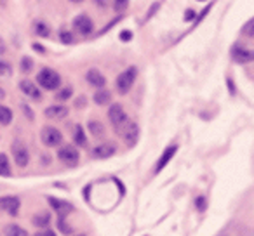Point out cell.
<instances>
[{"mask_svg":"<svg viewBox=\"0 0 254 236\" xmlns=\"http://www.w3.org/2000/svg\"><path fill=\"white\" fill-rule=\"evenodd\" d=\"M49 203H51V207L58 212V226H60L61 233L70 235L71 229L68 228V224H66V215L73 210V205L68 203V201H63V200H56V198H53V196H49Z\"/></svg>","mask_w":254,"mask_h":236,"instance_id":"cell-1","label":"cell"},{"mask_svg":"<svg viewBox=\"0 0 254 236\" xmlns=\"http://www.w3.org/2000/svg\"><path fill=\"white\" fill-rule=\"evenodd\" d=\"M37 82H39L40 87L46 89V91H56L61 85V77L54 70H51V68H44V70H40L39 75H37Z\"/></svg>","mask_w":254,"mask_h":236,"instance_id":"cell-2","label":"cell"},{"mask_svg":"<svg viewBox=\"0 0 254 236\" xmlns=\"http://www.w3.org/2000/svg\"><path fill=\"white\" fill-rule=\"evenodd\" d=\"M136 77H138V70L134 66L124 70L117 77V91H119V94H127V92L131 91V87L136 82Z\"/></svg>","mask_w":254,"mask_h":236,"instance_id":"cell-3","label":"cell"},{"mask_svg":"<svg viewBox=\"0 0 254 236\" xmlns=\"http://www.w3.org/2000/svg\"><path fill=\"white\" fill-rule=\"evenodd\" d=\"M108 118L110 122H112V125L117 129V131H122L124 127H126L127 124H129V118H127V113L124 111L122 104H119V102H115V104L110 106L108 109Z\"/></svg>","mask_w":254,"mask_h":236,"instance_id":"cell-4","label":"cell"},{"mask_svg":"<svg viewBox=\"0 0 254 236\" xmlns=\"http://www.w3.org/2000/svg\"><path fill=\"white\" fill-rule=\"evenodd\" d=\"M40 139H42V142L46 146L54 148V146H61V142H63V134H61L56 127H51L49 125V127L42 129V132H40Z\"/></svg>","mask_w":254,"mask_h":236,"instance_id":"cell-5","label":"cell"},{"mask_svg":"<svg viewBox=\"0 0 254 236\" xmlns=\"http://www.w3.org/2000/svg\"><path fill=\"white\" fill-rule=\"evenodd\" d=\"M58 158H60L64 165L73 167V165H77V163H78L80 155H78L77 148H73L71 144H66V146H61V148H60V151H58Z\"/></svg>","mask_w":254,"mask_h":236,"instance_id":"cell-6","label":"cell"},{"mask_svg":"<svg viewBox=\"0 0 254 236\" xmlns=\"http://www.w3.org/2000/svg\"><path fill=\"white\" fill-rule=\"evenodd\" d=\"M73 28L78 35L87 37L94 32V23H92V19L89 18L87 14H78L77 18L73 19Z\"/></svg>","mask_w":254,"mask_h":236,"instance_id":"cell-7","label":"cell"},{"mask_svg":"<svg viewBox=\"0 0 254 236\" xmlns=\"http://www.w3.org/2000/svg\"><path fill=\"white\" fill-rule=\"evenodd\" d=\"M12 156H14V162L18 167H26L30 162V153L26 149V146L21 141L12 142Z\"/></svg>","mask_w":254,"mask_h":236,"instance_id":"cell-8","label":"cell"},{"mask_svg":"<svg viewBox=\"0 0 254 236\" xmlns=\"http://www.w3.org/2000/svg\"><path fill=\"white\" fill-rule=\"evenodd\" d=\"M232 59L239 64L253 63L254 61V50L246 49V47H240V46H235L232 49Z\"/></svg>","mask_w":254,"mask_h":236,"instance_id":"cell-9","label":"cell"},{"mask_svg":"<svg viewBox=\"0 0 254 236\" xmlns=\"http://www.w3.org/2000/svg\"><path fill=\"white\" fill-rule=\"evenodd\" d=\"M19 201L18 196H2L0 198V212H7L9 215H16L19 210Z\"/></svg>","mask_w":254,"mask_h":236,"instance_id":"cell-10","label":"cell"},{"mask_svg":"<svg viewBox=\"0 0 254 236\" xmlns=\"http://www.w3.org/2000/svg\"><path fill=\"white\" fill-rule=\"evenodd\" d=\"M122 136H124V141H126V144L132 148V146H134L136 142H138V139H139V127L134 124V122H129V124L124 127Z\"/></svg>","mask_w":254,"mask_h":236,"instance_id":"cell-11","label":"cell"},{"mask_svg":"<svg viewBox=\"0 0 254 236\" xmlns=\"http://www.w3.org/2000/svg\"><path fill=\"white\" fill-rule=\"evenodd\" d=\"M19 89H21V92L26 95V97L33 99V101H39V99L42 97V94H40V89L30 80H21V82H19Z\"/></svg>","mask_w":254,"mask_h":236,"instance_id":"cell-12","label":"cell"},{"mask_svg":"<svg viewBox=\"0 0 254 236\" xmlns=\"http://www.w3.org/2000/svg\"><path fill=\"white\" fill-rule=\"evenodd\" d=\"M117 151L115 144H112V142H103V144H98L96 148H92V156L94 158H110V156H113Z\"/></svg>","mask_w":254,"mask_h":236,"instance_id":"cell-13","label":"cell"},{"mask_svg":"<svg viewBox=\"0 0 254 236\" xmlns=\"http://www.w3.org/2000/svg\"><path fill=\"white\" fill-rule=\"evenodd\" d=\"M85 80H87L92 87H98V89H103V87H105V84H106L105 75H103L99 70H89L87 75H85Z\"/></svg>","mask_w":254,"mask_h":236,"instance_id":"cell-14","label":"cell"},{"mask_svg":"<svg viewBox=\"0 0 254 236\" xmlns=\"http://www.w3.org/2000/svg\"><path fill=\"white\" fill-rule=\"evenodd\" d=\"M68 115V108L63 104H53L46 109V116L47 118H54V120H61Z\"/></svg>","mask_w":254,"mask_h":236,"instance_id":"cell-15","label":"cell"},{"mask_svg":"<svg viewBox=\"0 0 254 236\" xmlns=\"http://www.w3.org/2000/svg\"><path fill=\"white\" fill-rule=\"evenodd\" d=\"M176 151H178V146L176 144H173V146H169V148H166V151L162 153V156H160L159 163H157L155 172H160V170H162L164 167H166L167 163H169L171 160H173V156L176 155Z\"/></svg>","mask_w":254,"mask_h":236,"instance_id":"cell-16","label":"cell"},{"mask_svg":"<svg viewBox=\"0 0 254 236\" xmlns=\"http://www.w3.org/2000/svg\"><path fill=\"white\" fill-rule=\"evenodd\" d=\"M110 101H112V94H110V91H106V89H99L94 94V102L98 106H105V104H108Z\"/></svg>","mask_w":254,"mask_h":236,"instance_id":"cell-17","label":"cell"},{"mask_svg":"<svg viewBox=\"0 0 254 236\" xmlns=\"http://www.w3.org/2000/svg\"><path fill=\"white\" fill-rule=\"evenodd\" d=\"M49 222L51 215L47 212H39L33 215V226H37V228H46V226H49Z\"/></svg>","mask_w":254,"mask_h":236,"instance_id":"cell-18","label":"cell"},{"mask_svg":"<svg viewBox=\"0 0 254 236\" xmlns=\"http://www.w3.org/2000/svg\"><path fill=\"white\" fill-rule=\"evenodd\" d=\"M0 176L2 177L11 176V163H9L7 155H4V153H0Z\"/></svg>","mask_w":254,"mask_h":236,"instance_id":"cell-19","label":"cell"},{"mask_svg":"<svg viewBox=\"0 0 254 236\" xmlns=\"http://www.w3.org/2000/svg\"><path fill=\"white\" fill-rule=\"evenodd\" d=\"M87 129L94 138H103V136H105V127H103V124H99V122H96V120L89 122Z\"/></svg>","mask_w":254,"mask_h":236,"instance_id":"cell-20","label":"cell"},{"mask_svg":"<svg viewBox=\"0 0 254 236\" xmlns=\"http://www.w3.org/2000/svg\"><path fill=\"white\" fill-rule=\"evenodd\" d=\"M12 122V111L7 106L0 104V125H9Z\"/></svg>","mask_w":254,"mask_h":236,"instance_id":"cell-21","label":"cell"},{"mask_svg":"<svg viewBox=\"0 0 254 236\" xmlns=\"http://www.w3.org/2000/svg\"><path fill=\"white\" fill-rule=\"evenodd\" d=\"M73 139H75V142H77L78 146H87V138H85V132H84V129L80 127V125H77L75 127V132H73Z\"/></svg>","mask_w":254,"mask_h":236,"instance_id":"cell-22","label":"cell"},{"mask_svg":"<svg viewBox=\"0 0 254 236\" xmlns=\"http://www.w3.org/2000/svg\"><path fill=\"white\" fill-rule=\"evenodd\" d=\"M5 235L7 236H28V233L18 224H9L7 229H5Z\"/></svg>","mask_w":254,"mask_h":236,"instance_id":"cell-23","label":"cell"},{"mask_svg":"<svg viewBox=\"0 0 254 236\" xmlns=\"http://www.w3.org/2000/svg\"><path fill=\"white\" fill-rule=\"evenodd\" d=\"M35 33L39 37H49V33H51V28L47 26V23H44V21H37L35 23Z\"/></svg>","mask_w":254,"mask_h":236,"instance_id":"cell-24","label":"cell"},{"mask_svg":"<svg viewBox=\"0 0 254 236\" xmlns=\"http://www.w3.org/2000/svg\"><path fill=\"white\" fill-rule=\"evenodd\" d=\"M242 35L249 37V39H254V18L249 19V21L242 26Z\"/></svg>","mask_w":254,"mask_h":236,"instance_id":"cell-25","label":"cell"},{"mask_svg":"<svg viewBox=\"0 0 254 236\" xmlns=\"http://www.w3.org/2000/svg\"><path fill=\"white\" fill-rule=\"evenodd\" d=\"M32 70H33V61L30 59L28 56H25L21 59V71H23V73H30Z\"/></svg>","mask_w":254,"mask_h":236,"instance_id":"cell-26","label":"cell"},{"mask_svg":"<svg viewBox=\"0 0 254 236\" xmlns=\"http://www.w3.org/2000/svg\"><path fill=\"white\" fill-rule=\"evenodd\" d=\"M71 87H64V89H61L60 92H58L56 94V99L58 101H66L68 97H71Z\"/></svg>","mask_w":254,"mask_h":236,"instance_id":"cell-27","label":"cell"},{"mask_svg":"<svg viewBox=\"0 0 254 236\" xmlns=\"http://www.w3.org/2000/svg\"><path fill=\"white\" fill-rule=\"evenodd\" d=\"M127 5H129V0H113V9H115L117 12L126 11Z\"/></svg>","mask_w":254,"mask_h":236,"instance_id":"cell-28","label":"cell"},{"mask_svg":"<svg viewBox=\"0 0 254 236\" xmlns=\"http://www.w3.org/2000/svg\"><path fill=\"white\" fill-rule=\"evenodd\" d=\"M12 73L11 66H9L5 61H0V78H4V77H9V75Z\"/></svg>","mask_w":254,"mask_h":236,"instance_id":"cell-29","label":"cell"},{"mask_svg":"<svg viewBox=\"0 0 254 236\" xmlns=\"http://www.w3.org/2000/svg\"><path fill=\"white\" fill-rule=\"evenodd\" d=\"M60 39L63 44H71L73 42V35H71V32H66V30H63V32L60 33Z\"/></svg>","mask_w":254,"mask_h":236,"instance_id":"cell-30","label":"cell"},{"mask_svg":"<svg viewBox=\"0 0 254 236\" xmlns=\"http://www.w3.org/2000/svg\"><path fill=\"white\" fill-rule=\"evenodd\" d=\"M195 205H197L198 210L204 212V210H205V198H204V196H198L197 200H195Z\"/></svg>","mask_w":254,"mask_h":236,"instance_id":"cell-31","label":"cell"},{"mask_svg":"<svg viewBox=\"0 0 254 236\" xmlns=\"http://www.w3.org/2000/svg\"><path fill=\"white\" fill-rule=\"evenodd\" d=\"M92 2H94L99 9H106L110 5V0H92Z\"/></svg>","mask_w":254,"mask_h":236,"instance_id":"cell-32","label":"cell"},{"mask_svg":"<svg viewBox=\"0 0 254 236\" xmlns=\"http://www.w3.org/2000/svg\"><path fill=\"white\" fill-rule=\"evenodd\" d=\"M35 236H56V233L51 231V229H44V231H39Z\"/></svg>","mask_w":254,"mask_h":236,"instance_id":"cell-33","label":"cell"},{"mask_svg":"<svg viewBox=\"0 0 254 236\" xmlns=\"http://www.w3.org/2000/svg\"><path fill=\"white\" fill-rule=\"evenodd\" d=\"M131 37H132L131 32H122V33H120V39H122V40H131Z\"/></svg>","mask_w":254,"mask_h":236,"instance_id":"cell-34","label":"cell"},{"mask_svg":"<svg viewBox=\"0 0 254 236\" xmlns=\"http://www.w3.org/2000/svg\"><path fill=\"white\" fill-rule=\"evenodd\" d=\"M23 109H25L26 116H28L30 120H33V111H32V109H28V106H26V104H23Z\"/></svg>","mask_w":254,"mask_h":236,"instance_id":"cell-35","label":"cell"},{"mask_svg":"<svg viewBox=\"0 0 254 236\" xmlns=\"http://www.w3.org/2000/svg\"><path fill=\"white\" fill-rule=\"evenodd\" d=\"M33 49H35L37 52H46V49H44L42 46H39V44H33Z\"/></svg>","mask_w":254,"mask_h":236,"instance_id":"cell-36","label":"cell"},{"mask_svg":"<svg viewBox=\"0 0 254 236\" xmlns=\"http://www.w3.org/2000/svg\"><path fill=\"white\" fill-rule=\"evenodd\" d=\"M193 16H195V12H193V11H188L187 14H185V19H187V21H190V19L193 18Z\"/></svg>","mask_w":254,"mask_h":236,"instance_id":"cell-37","label":"cell"},{"mask_svg":"<svg viewBox=\"0 0 254 236\" xmlns=\"http://www.w3.org/2000/svg\"><path fill=\"white\" fill-rule=\"evenodd\" d=\"M5 52V44L0 40V54H4Z\"/></svg>","mask_w":254,"mask_h":236,"instance_id":"cell-38","label":"cell"},{"mask_svg":"<svg viewBox=\"0 0 254 236\" xmlns=\"http://www.w3.org/2000/svg\"><path fill=\"white\" fill-rule=\"evenodd\" d=\"M5 97V92H4V89H0V99H4Z\"/></svg>","mask_w":254,"mask_h":236,"instance_id":"cell-39","label":"cell"},{"mask_svg":"<svg viewBox=\"0 0 254 236\" xmlns=\"http://www.w3.org/2000/svg\"><path fill=\"white\" fill-rule=\"evenodd\" d=\"M71 4H82V2H84V0H70Z\"/></svg>","mask_w":254,"mask_h":236,"instance_id":"cell-40","label":"cell"},{"mask_svg":"<svg viewBox=\"0 0 254 236\" xmlns=\"http://www.w3.org/2000/svg\"><path fill=\"white\" fill-rule=\"evenodd\" d=\"M78 236H85V235H78Z\"/></svg>","mask_w":254,"mask_h":236,"instance_id":"cell-41","label":"cell"}]
</instances>
